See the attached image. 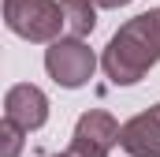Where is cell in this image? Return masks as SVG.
Returning <instances> with one entry per match:
<instances>
[{"label":"cell","mask_w":160,"mask_h":157,"mask_svg":"<svg viewBox=\"0 0 160 157\" xmlns=\"http://www.w3.org/2000/svg\"><path fill=\"white\" fill-rule=\"evenodd\" d=\"M157 64H160V11L157 8L127 19L101 52V68L116 86L142 82Z\"/></svg>","instance_id":"6da1fadb"},{"label":"cell","mask_w":160,"mask_h":157,"mask_svg":"<svg viewBox=\"0 0 160 157\" xmlns=\"http://www.w3.org/2000/svg\"><path fill=\"white\" fill-rule=\"evenodd\" d=\"M4 26L22 41L52 45L67 23L56 0H4Z\"/></svg>","instance_id":"7a4b0ae2"},{"label":"cell","mask_w":160,"mask_h":157,"mask_svg":"<svg viewBox=\"0 0 160 157\" xmlns=\"http://www.w3.org/2000/svg\"><path fill=\"white\" fill-rule=\"evenodd\" d=\"M45 71H48V78L56 86H63V90H82L93 78V71H97V56L75 34L71 38H56L45 49Z\"/></svg>","instance_id":"3957f363"},{"label":"cell","mask_w":160,"mask_h":157,"mask_svg":"<svg viewBox=\"0 0 160 157\" xmlns=\"http://www.w3.org/2000/svg\"><path fill=\"white\" fill-rule=\"evenodd\" d=\"M4 116H11L26 131L45 127L48 123V97H45V90L34 86V82H15L4 94Z\"/></svg>","instance_id":"277c9868"},{"label":"cell","mask_w":160,"mask_h":157,"mask_svg":"<svg viewBox=\"0 0 160 157\" xmlns=\"http://www.w3.org/2000/svg\"><path fill=\"white\" fill-rule=\"evenodd\" d=\"M119 150L130 157H160V101L123 123Z\"/></svg>","instance_id":"5b68a950"},{"label":"cell","mask_w":160,"mask_h":157,"mask_svg":"<svg viewBox=\"0 0 160 157\" xmlns=\"http://www.w3.org/2000/svg\"><path fill=\"white\" fill-rule=\"evenodd\" d=\"M119 120L112 116V112H104V109H89V112H82L78 123H75V142L82 146H89V150H97V154H112V146H119Z\"/></svg>","instance_id":"8992f818"},{"label":"cell","mask_w":160,"mask_h":157,"mask_svg":"<svg viewBox=\"0 0 160 157\" xmlns=\"http://www.w3.org/2000/svg\"><path fill=\"white\" fill-rule=\"evenodd\" d=\"M63 8V23L75 38H86L97 30V4L93 0H60Z\"/></svg>","instance_id":"52a82bcc"},{"label":"cell","mask_w":160,"mask_h":157,"mask_svg":"<svg viewBox=\"0 0 160 157\" xmlns=\"http://www.w3.org/2000/svg\"><path fill=\"white\" fill-rule=\"evenodd\" d=\"M22 135H26V127H19L11 116L0 120V142H4L0 157H19V154H22Z\"/></svg>","instance_id":"ba28073f"},{"label":"cell","mask_w":160,"mask_h":157,"mask_svg":"<svg viewBox=\"0 0 160 157\" xmlns=\"http://www.w3.org/2000/svg\"><path fill=\"white\" fill-rule=\"evenodd\" d=\"M93 4H97V8H127L130 0H93Z\"/></svg>","instance_id":"9c48e42d"},{"label":"cell","mask_w":160,"mask_h":157,"mask_svg":"<svg viewBox=\"0 0 160 157\" xmlns=\"http://www.w3.org/2000/svg\"><path fill=\"white\" fill-rule=\"evenodd\" d=\"M48 157H67V150H63V154H48Z\"/></svg>","instance_id":"30bf717a"}]
</instances>
